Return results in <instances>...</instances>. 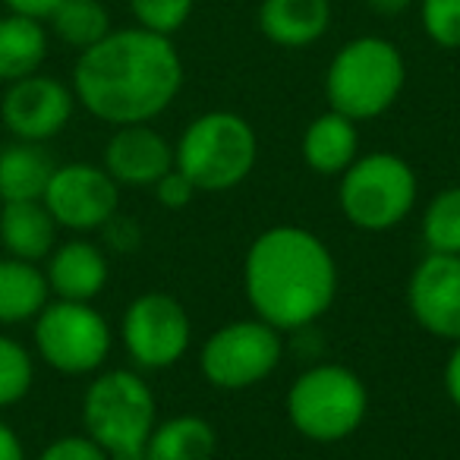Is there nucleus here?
Returning <instances> with one entry per match:
<instances>
[{
  "label": "nucleus",
  "mask_w": 460,
  "mask_h": 460,
  "mask_svg": "<svg viewBox=\"0 0 460 460\" xmlns=\"http://www.w3.org/2000/svg\"><path fill=\"white\" fill-rule=\"evenodd\" d=\"M183 66L171 39L148 29L108 32L85 48L73 85L85 108L108 123H142L173 102Z\"/></svg>",
  "instance_id": "1"
},
{
  "label": "nucleus",
  "mask_w": 460,
  "mask_h": 460,
  "mask_svg": "<svg viewBox=\"0 0 460 460\" xmlns=\"http://www.w3.org/2000/svg\"><path fill=\"white\" fill-rule=\"evenodd\" d=\"M246 290L269 325L303 328L332 303L334 262L313 234L275 227L252 243Z\"/></svg>",
  "instance_id": "2"
},
{
  "label": "nucleus",
  "mask_w": 460,
  "mask_h": 460,
  "mask_svg": "<svg viewBox=\"0 0 460 460\" xmlns=\"http://www.w3.org/2000/svg\"><path fill=\"white\" fill-rule=\"evenodd\" d=\"M85 429L111 460H146L155 401L139 376L108 372L85 391Z\"/></svg>",
  "instance_id": "3"
},
{
  "label": "nucleus",
  "mask_w": 460,
  "mask_h": 460,
  "mask_svg": "<svg viewBox=\"0 0 460 460\" xmlns=\"http://www.w3.org/2000/svg\"><path fill=\"white\" fill-rule=\"evenodd\" d=\"M403 85V60L385 39H357L332 60L325 79L328 102L350 120H366L388 108Z\"/></svg>",
  "instance_id": "4"
},
{
  "label": "nucleus",
  "mask_w": 460,
  "mask_h": 460,
  "mask_svg": "<svg viewBox=\"0 0 460 460\" xmlns=\"http://www.w3.org/2000/svg\"><path fill=\"white\" fill-rule=\"evenodd\" d=\"M256 161V136L237 114H205L183 133L177 164L199 190H227L250 173Z\"/></svg>",
  "instance_id": "5"
},
{
  "label": "nucleus",
  "mask_w": 460,
  "mask_h": 460,
  "mask_svg": "<svg viewBox=\"0 0 460 460\" xmlns=\"http://www.w3.org/2000/svg\"><path fill=\"white\" fill-rule=\"evenodd\" d=\"M366 388L353 372L341 366H319L296 378L290 388V420L315 441L350 435L363 422Z\"/></svg>",
  "instance_id": "6"
},
{
  "label": "nucleus",
  "mask_w": 460,
  "mask_h": 460,
  "mask_svg": "<svg viewBox=\"0 0 460 460\" xmlns=\"http://www.w3.org/2000/svg\"><path fill=\"white\" fill-rule=\"evenodd\" d=\"M416 199V177L397 155H366L347 171L341 205L347 217L366 230L397 224Z\"/></svg>",
  "instance_id": "7"
},
{
  "label": "nucleus",
  "mask_w": 460,
  "mask_h": 460,
  "mask_svg": "<svg viewBox=\"0 0 460 460\" xmlns=\"http://www.w3.org/2000/svg\"><path fill=\"white\" fill-rule=\"evenodd\" d=\"M35 344L41 357L60 372H92L104 363L111 350L108 322L92 306L76 300H60L39 313Z\"/></svg>",
  "instance_id": "8"
},
{
  "label": "nucleus",
  "mask_w": 460,
  "mask_h": 460,
  "mask_svg": "<svg viewBox=\"0 0 460 460\" xmlns=\"http://www.w3.org/2000/svg\"><path fill=\"white\" fill-rule=\"evenodd\" d=\"M281 359V341L262 322L227 325L205 344L202 372L221 388H246L265 378Z\"/></svg>",
  "instance_id": "9"
},
{
  "label": "nucleus",
  "mask_w": 460,
  "mask_h": 460,
  "mask_svg": "<svg viewBox=\"0 0 460 460\" xmlns=\"http://www.w3.org/2000/svg\"><path fill=\"white\" fill-rule=\"evenodd\" d=\"M123 341L136 363L146 369L171 366L173 359L183 357L186 344H190V319L177 300L148 294L127 309Z\"/></svg>",
  "instance_id": "10"
},
{
  "label": "nucleus",
  "mask_w": 460,
  "mask_h": 460,
  "mask_svg": "<svg viewBox=\"0 0 460 460\" xmlns=\"http://www.w3.org/2000/svg\"><path fill=\"white\" fill-rule=\"evenodd\" d=\"M45 208L64 227H102L117 211V186L104 171L89 164L58 167L45 190Z\"/></svg>",
  "instance_id": "11"
},
{
  "label": "nucleus",
  "mask_w": 460,
  "mask_h": 460,
  "mask_svg": "<svg viewBox=\"0 0 460 460\" xmlns=\"http://www.w3.org/2000/svg\"><path fill=\"white\" fill-rule=\"evenodd\" d=\"M0 114L16 139L45 142L66 127L73 114V95L58 79L32 73L10 85L4 104H0Z\"/></svg>",
  "instance_id": "12"
},
{
  "label": "nucleus",
  "mask_w": 460,
  "mask_h": 460,
  "mask_svg": "<svg viewBox=\"0 0 460 460\" xmlns=\"http://www.w3.org/2000/svg\"><path fill=\"white\" fill-rule=\"evenodd\" d=\"M410 309L441 338H460V256L432 252L410 281Z\"/></svg>",
  "instance_id": "13"
},
{
  "label": "nucleus",
  "mask_w": 460,
  "mask_h": 460,
  "mask_svg": "<svg viewBox=\"0 0 460 460\" xmlns=\"http://www.w3.org/2000/svg\"><path fill=\"white\" fill-rule=\"evenodd\" d=\"M108 171L120 183L148 186L158 183L167 171H171V148L155 129L142 127V123H129L123 127L114 139L108 142Z\"/></svg>",
  "instance_id": "14"
},
{
  "label": "nucleus",
  "mask_w": 460,
  "mask_h": 460,
  "mask_svg": "<svg viewBox=\"0 0 460 460\" xmlns=\"http://www.w3.org/2000/svg\"><path fill=\"white\" fill-rule=\"evenodd\" d=\"M332 20L328 0H262L259 26L275 45L306 48L322 39Z\"/></svg>",
  "instance_id": "15"
},
{
  "label": "nucleus",
  "mask_w": 460,
  "mask_h": 460,
  "mask_svg": "<svg viewBox=\"0 0 460 460\" xmlns=\"http://www.w3.org/2000/svg\"><path fill=\"white\" fill-rule=\"evenodd\" d=\"M104 281H108V262L95 246L83 240L60 246L48 265V288L58 290L64 300H92L102 294Z\"/></svg>",
  "instance_id": "16"
},
{
  "label": "nucleus",
  "mask_w": 460,
  "mask_h": 460,
  "mask_svg": "<svg viewBox=\"0 0 460 460\" xmlns=\"http://www.w3.org/2000/svg\"><path fill=\"white\" fill-rule=\"evenodd\" d=\"M54 161L39 142H16L0 152V199L4 202H35L45 199L54 177Z\"/></svg>",
  "instance_id": "17"
},
{
  "label": "nucleus",
  "mask_w": 460,
  "mask_h": 460,
  "mask_svg": "<svg viewBox=\"0 0 460 460\" xmlns=\"http://www.w3.org/2000/svg\"><path fill=\"white\" fill-rule=\"evenodd\" d=\"M54 217L45 205L35 202H4L0 211V240L13 252V259L35 262L45 259L54 246Z\"/></svg>",
  "instance_id": "18"
},
{
  "label": "nucleus",
  "mask_w": 460,
  "mask_h": 460,
  "mask_svg": "<svg viewBox=\"0 0 460 460\" xmlns=\"http://www.w3.org/2000/svg\"><path fill=\"white\" fill-rule=\"evenodd\" d=\"M48 58V35L39 20L10 13L0 20V79L16 83L32 73Z\"/></svg>",
  "instance_id": "19"
},
{
  "label": "nucleus",
  "mask_w": 460,
  "mask_h": 460,
  "mask_svg": "<svg viewBox=\"0 0 460 460\" xmlns=\"http://www.w3.org/2000/svg\"><path fill=\"white\" fill-rule=\"evenodd\" d=\"M48 278L22 259H0V322L35 319L48 306Z\"/></svg>",
  "instance_id": "20"
},
{
  "label": "nucleus",
  "mask_w": 460,
  "mask_h": 460,
  "mask_svg": "<svg viewBox=\"0 0 460 460\" xmlns=\"http://www.w3.org/2000/svg\"><path fill=\"white\" fill-rule=\"evenodd\" d=\"M303 155H306L309 167L322 173H338L357 155V129H353L350 117L332 114L319 117L313 127L306 129V139H303Z\"/></svg>",
  "instance_id": "21"
},
{
  "label": "nucleus",
  "mask_w": 460,
  "mask_h": 460,
  "mask_svg": "<svg viewBox=\"0 0 460 460\" xmlns=\"http://www.w3.org/2000/svg\"><path fill=\"white\" fill-rule=\"evenodd\" d=\"M215 454V429L199 416H180L148 435L146 460H208Z\"/></svg>",
  "instance_id": "22"
},
{
  "label": "nucleus",
  "mask_w": 460,
  "mask_h": 460,
  "mask_svg": "<svg viewBox=\"0 0 460 460\" xmlns=\"http://www.w3.org/2000/svg\"><path fill=\"white\" fill-rule=\"evenodd\" d=\"M54 32L73 48H92L111 32L108 10L98 0H64L51 16Z\"/></svg>",
  "instance_id": "23"
},
{
  "label": "nucleus",
  "mask_w": 460,
  "mask_h": 460,
  "mask_svg": "<svg viewBox=\"0 0 460 460\" xmlns=\"http://www.w3.org/2000/svg\"><path fill=\"white\" fill-rule=\"evenodd\" d=\"M422 234L432 252L441 256H460V186L441 192L426 211Z\"/></svg>",
  "instance_id": "24"
},
{
  "label": "nucleus",
  "mask_w": 460,
  "mask_h": 460,
  "mask_svg": "<svg viewBox=\"0 0 460 460\" xmlns=\"http://www.w3.org/2000/svg\"><path fill=\"white\" fill-rule=\"evenodd\" d=\"M32 388V357L26 347L0 338V407L22 401Z\"/></svg>",
  "instance_id": "25"
},
{
  "label": "nucleus",
  "mask_w": 460,
  "mask_h": 460,
  "mask_svg": "<svg viewBox=\"0 0 460 460\" xmlns=\"http://www.w3.org/2000/svg\"><path fill=\"white\" fill-rule=\"evenodd\" d=\"M129 10L142 22V29L171 35L190 20L192 0H129Z\"/></svg>",
  "instance_id": "26"
},
{
  "label": "nucleus",
  "mask_w": 460,
  "mask_h": 460,
  "mask_svg": "<svg viewBox=\"0 0 460 460\" xmlns=\"http://www.w3.org/2000/svg\"><path fill=\"white\" fill-rule=\"evenodd\" d=\"M422 26L441 48H460V0H422Z\"/></svg>",
  "instance_id": "27"
},
{
  "label": "nucleus",
  "mask_w": 460,
  "mask_h": 460,
  "mask_svg": "<svg viewBox=\"0 0 460 460\" xmlns=\"http://www.w3.org/2000/svg\"><path fill=\"white\" fill-rule=\"evenodd\" d=\"M39 460H108V454L92 438H60Z\"/></svg>",
  "instance_id": "28"
},
{
  "label": "nucleus",
  "mask_w": 460,
  "mask_h": 460,
  "mask_svg": "<svg viewBox=\"0 0 460 460\" xmlns=\"http://www.w3.org/2000/svg\"><path fill=\"white\" fill-rule=\"evenodd\" d=\"M192 190H196V186H192V180L186 177L183 171L180 173L167 171L164 177L158 180V199L167 205V208H180V205H186L192 199Z\"/></svg>",
  "instance_id": "29"
},
{
  "label": "nucleus",
  "mask_w": 460,
  "mask_h": 460,
  "mask_svg": "<svg viewBox=\"0 0 460 460\" xmlns=\"http://www.w3.org/2000/svg\"><path fill=\"white\" fill-rule=\"evenodd\" d=\"M64 0H7L10 13H20V16H29V20H51L54 10L60 7Z\"/></svg>",
  "instance_id": "30"
},
{
  "label": "nucleus",
  "mask_w": 460,
  "mask_h": 460,
  "mask_svg": "<svg viewBox=\"0 0 460 460\" xmlns=\"http://www.w3.org/2000/svg\"><path fill=\"white\" fill-rule=\"evenodd\" d=\"M104 224H108V240L117 250H133V246L139 243V227H136L133 221H120V217L111 215Z\"/></svg>",
  "instance_id": "31"
},
{
  "label": "nucleus",
  "mask_w": 460,
  "mask_h": 460,
  "mask_svg": "<svg viewBox=\"0 0 460 460\" xmlns=\"http://www.w3.org/2000/svg\"><path fill=\"white\" fill-rule=\"evenodd\" d=\"M0 460H26L20 438H16V432L7 422H0Z\"/></svg>",
  "instance_id": "32"
},
{
  "label": "nucleus",
  "mask_w": 460,
  "mask_h": 460,
  "mask_svg": "<svg viewBox=\"0 0 460 460\" xmlns=\"http://www.w3.org/2000/svg\"><path fill=\"white\" fill-rule=\"evenodd\" d=\"M447 391H451L454 403L460 407V347L454 350L451 363H447Z\"/></svg>",
  "instance_id": "33"
},
{
  "label": "nucleus",
  "mask_w": 460,
  "mask_h": 460,
  "mask_svg": "<svg viewBox=\"0 0 460 460\" xmlns=\"http://www.w3.org/2000/svg\"><path fill=\"white\" fill-rule=\"evenodd\" d=\"M376 13H382V16H397V13H403V10L413 4V0H366Z\"/></svg>",
  "instance_id": "34"
}]
</instances>
